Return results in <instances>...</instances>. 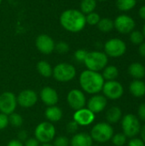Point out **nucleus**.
Segmentation results:
<instances>
[{
  "mask_svg": "<svg viewBox=\"0 0 145 146\" xmlns=\"http://www.w3.org/2000/svg\"><path fill=\"white\" fill-rule=\"evenodd\" d=\"M59 21L62 28L70 33L81 32L86 25L85 15L75 9L64 10L60 15Z\"/></svg>",
  "mask_w": 145,
  "mask_h": 146,
  "instance_id": "obj_1",
  "label": "nucleus"
},
{
  "mask_svg": "<svg viewBox=\"0 0 145 146\" xmlns=\"http://www.w3.org/2000/svg\"><path fill=\"white\" fill-rule=\"evenodd\" d=\"M104 82L102 74L88 69L81 72L79 77V83L81 90L91 95L98 94L102 91Z\"/></svg>",
  "mask_w": 145,
  "mask_h": 146,
  "instance_id": "obj_2",
  "label": "nucleus"
},
{
  "mask_svg": "<svg viewBox=\"0 0 145 146\" xmlns=\"http://www.w3.org/2000/svg\"><path fill=\"white\" fill-rule=\"evenodd\" d=\"M109 62V56L103 51L93 50L88 51L86 57L84 61V64L86 69L95 72L102 71Z\"/></svg>",
  "mask_w": 145,
  "mask_h": 146,
  "instance_id": "obj_3",
  "label": "nucleus"
},
{
  "mask_svg": "<svg viewBox=\"0 0 145 146\" xmlns=\"http://www.w3.org/2000/svg\"><path fill=\"white\" fill-rule=\"evenodd\" d=\"M77 74L75 67L68 62H60L53 68L52 76L58 82H69Z\"/></svg>",
  "mask_w": 145,
  "mask_h": 146,
  "instance_id": "obj_4",
  "label": "nucleus"
},
{
  "mask_svg": "<svg viewBox=\"0 0 145 146\" xmlns=\"http://www.w3.org/2000/svg\"><path fill=\"white\" fill-rule=\"evenodd\" d=\"M56 127L53 123L49 121H42L37 125L34 130V138L40 144H46L53 141L56 138Z\"/></svg>",
  "mask_w": 145,
  "mask_h": 146,
  "instance_id": "obj_5",
  "label": "nucleus"
},
{
  "mask_svg": "<svg viewBox=\"0 0 145 146\" xmlns=\"http://www.w3.org/2000/svg\"><path fill=\"white\" fill-rule=\"evenodd\" d=\"M90 135L93 141L97 143H106L112 139L114 129L108 122H99L93 126Z\"/></svg>",
  "mask_w": 145,
  "mask_h": 146,
  "instance_id": "obj_6",
  "label": "nucleus"
},
{
  "mask_svg": "<svg viewBox=\"0 0 145 146\" xmlns=\"http://www.w3.org/2000/svg\"><path fill=\"white\" fill-rule=\"evenodd\" d=\"M103 49L104 53L108 56L117 58L122 56L126 53V44L119 38H112L104 44Z\"/></svg>",
  "mask_w": 145,
  "mask_h": 146,
  "instance_id": "obj_7",
  "label": "nucleus"
},
{
  "mask_svg": "<svg viewBox=\"0 0 145 146\" xmlns=\"http://www.w3.org/2000/svg\"><path fill=\"white\" fill-rule=\"evenodd\" d=\"M136 22L134 19L126 14L118 15L114 20V28L121 34H127L135 30Z\"/></svg>",
  "mask_w": 145,
  "mask_h": 146,
  "instance_id": "obj_8",
  "label": "nucleus"
},
{
  "mask_svg": "<svg viewBox=\"0 0 145 146\" xmlns=\"http://www.w3.org/2000/svg\"><path fill=\"white\" fill-rule=\"evenodd\" d=\"M17 106V99L15 93L6 91L0 94V113L9 115L15 111Z\"/></svg>",
  "mask_w": 145,
  "mask_h": 146,
  "instance_id": "obj_9",
  "label": "nucleus"
},
{
  "mask_svg": "<svg viewBox=\"0 0 145 146\" xmlns=\"http://www.w3.org/2000/svg\"><path fill=\"white\" fill-rule=\"evenodd\" d=\"M121 126L124 134L129 138H133L134 136L138 135L141 130L139 120L132 114L124 116L122 119Z\"/></svg>",
  "mask_w": 145,
  "mask_h": 146,
  "instance_id": "obj_10",
  "label": "nucleus"
},
{
  "mask_svg": "<svg viewBox=\"0 0 145 146\" xmlns=\"http://www.w3.org/2000/svg\"><path fill=\"white\" fill-rule=\"evenodd\" d=\"M86 102L85 95L82 90L72 89L67 95V103L74 111L85 108L86 106Z\"/></svg>",
  "mask_w": 145,
  "mask_h": 146,
  "instance_id": "obj_11",
  "label": "nucleus"
},
{
  "mask_svg": "<svg viewBox=\"0 0 145 146\" xmlns=\"http://www.w3.org/2000/svg\"><path fill=\"white\" fill-rule=\"evenodd\" d=\"M102 91L103 92V96L111 100H117L121 98L124 93V88L122 85L116 80L104 82Z\"/></svg>",
  "mask_w": 145,
  "mask_h": 146,
  "instance_id": "obj_12",
  "label": "nucleus"
},
{
  "mask_svg": "<svg viewBox=\"0 0 145 146\" xmlns=\"http://www.w3.org/2000/svg\"><path fill=\"white\" fill-rule=\"evenodd\" d=\"M16 99L17 104L19 106L24 109H29L37 104L38 96L35 91L32 89H25L19 92V94L16 96Z\"/></svg>",
  "mask_w": 145,
  "mask_h": 146,
  "instance_id": "obj_13",
  "label": "nucleus"
},
{
  "mask_svg": "<svg viewBox=\"0 0 145 146\" xmlns=\"http://www.w3.org/2000/svg\"><path fill=\"white\" fill-rule=\"evenodd\" d=\"M35 46L40 53L44 55H50L55 50L56 43L50 36L42 33L36 38Z\"/></svg>",
  "mask_w": 145,
  "mask_h": 146,
  "instance_id": "obj_14",
  "label": "nucleus"
},
{
  "mask_svg": "<svg viewBox=\"0 0 145 146\" xmlns=\"http://www.w3.org/2000/svg\"><path fill=\"white\" fill-rule=\"evenodd\" d=\"M73 121H74L79 126L86 127L93 123L95 121V114L91 112L86 107L75 110L73 115Z\"/></svg>",
  "mask_w": 145,
  "mask_h": 146,
  "instance_id": "obj_15",
  "label": "nucleus"
},
{
  "mask_svg": "<svg viewBox=\"0 0 145 146\" xmlns=\"http://www.w3.org/2000/svg\"><path fill=\"white\" fill-rule=\"evenodd\" d=\"M39 98L47 107L56 105L59 101V95L56 89L50 86H44L41 89Z\"/></svg>",
  "mask_w": 145,
  "mask_h": 146,
  "instance_id": "obj_16",
  "label": "nucleus"
},
{
  "mask_svg": "<svg viewBox=\"0 0 145 146\" xmlns=\"http://www.w3.org/2000/svg\"><path fill=\"white\" fill-rule=\"evenodd\" d=\"M107 106V98L103 95L95 94L86 102V108L95 115L104 110Z\"/></svg>",
  "mask_w": 145,
  "mask_h": 146,
  "instance_id": "obj_17",
  "label": "nucleus"
},
{
  "mask_svg": "<svg viewBox=\"0 0 145 146\" xmlns=\"http://www.w3.org/2000/svg\"><path fill=\"white\" fill-rule=\"evenodd\" d=\"M93 140L90 135L85 132L76 133L70 139V146H92Z\"/></svg>",
  "mask_w": 145,
  "mask_h": 146,
  "instance_id": "obj_18",
  "label": "nucleus"
},
{
  "mask_svg": "<svg viewBox=\"0 0 145 146\" xmlns=\"http://www.w3.org/2000/svg\"><path fill=\"white\" fill-rule=\"evenodd\" d=\"M44 116L47 121L55 123L58 122L62 120L63 116V112L60 107L57 105H53V106H49L46 108L44 111Z\"/></svg>",
  "mask_w": 145,
  "mask_h": 146,
  "instance_id": "obj_19",
  "label": "nucleus"
},
{
  "mask_svg": "<svg viewBox=\"0 0 145 146\" xmlns=\"http://www.w3.org/2000/svg\"><path fill=\"white\" fill-rule=\"evenodd\" d=\"M129 74L136 80H141L145 76V67L140 62H133L128 68Z\"/></svg>",
  "mask_w": 145,
  "mask_h": 146,
  "instance_id": "obj_20",
  "label": "nucleus"
},
{
  "mask_svg": "<svg viewBox=\"0 0 145 146\" xmlns=\"http://www.w3.org/2000/svg\"><path fill=\"white\" fill-rule=\"evenodd\" d=\"M129 90L134 97H143L145 94V83L141 80H135L130 84Z\"/></svg>",
  "mask_w": 145,
  "mask_h": 146,
  "instance_id": "obj_21",
  "label": "nucleus"
},
{
  "mask_svg": "<svg viewBox=\"0 0 145 146\" xmlns=\"http://www.w3.org/2000/svg\"><path fill=\"white\" fill-rule=\"evenodd\" d=\"M37 71L38 73L44 77V78H50L52 76V73H53V68L51 67V65L44 60H41L37 63Z\"/></svg>",
  "mask_w": 145,
  "mask_h": 146,
  "instance_id": "obj_22",
  "label": "nucleus"
},
{
  "mask_svg": "<svg viewBox=\"0 0 145 146\" xmlns=\"http://www.w3.org/2000/svg\"><path fill=\"white\" fill-rule=\"evenodd\" d=\"M122 113L119 107H111L106 113V119L109 123H116L121 118Z\"/></svg>",
  "mask_w": 145,
  "mask_h": 146,
  "instance_id": "obj_23",
  "label": "nucleus"
},
{
  "mask_svg": "<svg viewBox=\"0 0 145 146\" xmlns=\"http://www.w3.org/2000/svg\"><path fill=\"white\" fill-rule=\"evenodd\" d=\"M104 80H106L107 81L109 80H115V79L119 75V70L118 68L114 66V65H107L103 69V74H102Z\"/></svg>",
  "mask_w": 145,
  "mask_h": 146,
  "instance_id": "obj_24",
  "label": "nucleus"
},
{
  "mask_svg": "<svg viewBox=\"0 0 145 146\" xmlns=\"http://www.w3.org/2000/svg\"><path fill=\"white\" fill-rule=\"evenodd\" d=\"M97 0H81L79 4V10L84 15L90 14L95 11L97 8Z\"/></svg>",
  "mask_w": 145,
  "mask_h": 146,
  "instance_id": "obj_25",
  "label": "nucleus"
},
{
  "mask_svg": "<svg viewBox=\"0 0 145 146\" xmlns=\"http://www.w3.org/2000/svg\"><path fill=\"white\" fill-rule=\"evenodd\" d=\"M97 27L102 33H109L114 29V21L108 17L101 18Z\"/></svg>",
  "mask_w": 145,
  "mask_h": 146,
  "instance_id": "obj_26",
  "label": "nucleus"
},
{
  "mask_svg": "<svg viewBox=\"0 0 145 146\" xmlns=\"http://www.w3.org/2000/svg\"><path fill=\"white\" fill-rule=\"evenodd\" d=\"M138 0H116V7L122 12H127L135 8Z\"/></svg>",
  "mask_w": 145,
  "mask_h": 146,
  "instance_id": "obj_27",
  "label": "nucleus"
},
{
  "mask_svg": "<svg viewBox=\"0 0 145 146\" xmlns=\"http://www.w3.org/2000/svg\"><path fill=\"white\" fill-rule=\"evenodd\" d=\"M22 124H23V117L20 114L14 112L9 115V125H10L13 127L19 128L22 126Z\"/></svg>",
  "mask_w": 145,
  "mask_h": 146,
  "instance_id": "obj_28",
  "label": "nucleus"
},
{
  "mask_svg": "<svg viewBox=\"0 0 145 146\" xmlns=\"http://www.w3.org/2000/svg\"><path fill=\"white\" fill-rule=\"evenodd\" d=\"M129 34H130V40L133 44L139 45L143 42H144V37L142 32L138 30H133Z\"/></svg>",
  "mask_w": 145,
  "mask_h": 146,
  "instance_id": "obj_29",
  "label": "nucleus"
},
{
  "mask_svg": "<svg viewBox=\"0 0 145 146\" xmlns=\"http://www.w3.org/2000/svg\"><path fill=\"white\" fill-rule=\"evenodd\" d=\"M101 17L99 15V14H97V12H91L90 14L85 15V21H86V24L91 25V26H97V23L99 22Z\"/></svg>",
  "mask_w": 145,
  "mask_h": 146,
  "instance_id": "obj_30",
  "label": "nucleus"
},
{
  "mask_svg": "<svg viewBox=\"0 0 145 146\" xmlns=\"http://www.w3.org/2000/svg\"><path fill=\"white\" fill-rule=\"evenodd\" d=\"M111 140L115 146H123L126 142V136L124 133H116L113 135Z\"/></svg>",
  "mask_w": 145,
  "mask_h": 146,
  "instance_id": "obj_31",
  "label": "nucleus"
},
{
  "mask_svg": "<svg viewBox=\"0 0 145 146\" xmlns=\"http://www.w3.org/2000/svg\"><path fill=\"white\" fill-rule=\"evenodd\" d=\"M52 145L54 146H69L70 140L66 136H58L53 139Z\"/></svg>",
  "mask_w": 145,
  "mask_h": 146,
  "instance_id": "obj_32",
  "label": "nucleus"
},
{
  "mask_svg": "<svg viewBox=\"0 0 145 146\" xmlns=\"http://www.w3.org/2000/svg\"><path fill=\"white\" fill-rule=\"evenodd\" d=\"M69 49H70L69 44L64 41H60L56 43L55 46V50L59 54H65L69 50Z\"/></svg>",
  "mask_w": 145,
  "mask_h": 146,
  "instance_id": "obj_33",
  "label": "nucleus"
},
{
  "mask_svg": "<svg viewBox=\"0 0 145 146\" xmlns=\"http://www.w3.org/2000/svg\"><path fill=\"white\" fill-rule=\"evenodd\" d=\"M87 53H88L87 50H85L84 49H79L74 52L73 56H74L75 60H77L79 62H84Z\"/></svg>",
  "mask_w": 145,
  "mask_h": 146,
  "instance_id": "obj_34",
  "label": "nucleus"
},
{
  "mask_svg": "<svg viewBox=\"0 0 145 146\" xmlns=\"http://www.w3.org/2000/svg\"><path fill=\"white\" fill-rule=\"evenodd\" d=\"M79 129V125L74 121H71L70 122H68L66 126V130L68 133L71 134H75L77 133Z\"/></svg>",
  "mask_w": 145,
  "mask_h": 146,
  "instance_id": "obj_35",
  "label": "nucleus"
},
{
  "mask_svg": "<svg viewBox=\"0 0 145 146\" xmlns=\"http://www.w3.org/2000/svg\"><path fill=\"white\" fill-rule=\"evenodd\" d=\"M9 126V115L0 113V131L5 129Z\"/></svg>",
  "mask_w": 145,
  "mask_h": 146,
  "instance_id": "obj_36",
  "label": "nucleus"
},
{
  "mask_svg": "<svg viewBox=\"0 0 145 146\" xmlns=\"http://www.w3.org/2000/svg\"><path fill=\"white\" fill-rule=\"evenodd\" d=\"M23 144L24 146H40V143L35 138H28Z\"/></svg>",
  "mask_w": 145,
  "mask_h": 146,
  "instance_id": "obj_37",
  "label": "nucleus"
},
{
  "mask_svg": "<svg viewBox=\"0 0 145 146\" xmlns=\"http://www.w3.org/2000/svg\"><path fill=\"white\" fill-rule=\"evenodd\" d=\"M27 139H28V134H27V132L26 130H21V131H19V133L17 134V139L18 140H20L22 143H24Z\"/></svg>",
  "mask_w": 145,
  "mask_h": 146,
  "instance_id": "obj_38",
  "label": "nucleus"
},
{
  "mask_svg": "<svg viewBox=\"0 0 145 146\" xmlns=\"http://www.w3.org/2000/svg\"><path fill=\"white\" fill-rule=\"evenodd\" d=\"M128 146H145V144L140 139H132L129 141Z\"/></svg>",
  "mask_w": 145,
  "mask_h": 146,
  "instance_id": "obj_39",
  "label": "nucleus"
},
{
  "mask_svg": "<svg viewBox=\"0 0 145 146\" xmlns=\"http://www.w3.org/2000/svg\"><path fill=\"white\" fill-rule=\"evenodd\" d=\"M138 117L140 120L145 121V104H142L138 110Z\"/></svg>",
  "mask_w": 145,
  "mask_h": 146,
  "instance_id": "obj_40",
  "label": "nucleus"
},
{
  "mask_svg": "<svg viewBox=\"0 0 145 146\" xmlns=\"http://www.w3.org/2000/svg\"><path fill=\"white\" fill-rule=\"evenodd\" d=\"M6 146H24V144L21 141L18 140L17 139H11L10 141H9Z\"/></svg>",
  "mask_w": 145,
  "mask_h": 146,
  "instance_id": "obj_41",
  "label": "nucleus"
},
{
  "mask_svg": "<svg viewBox=\"0 0 145 146\" xmlns=\"http://www.w3.org/2000/svg\"><path fill=\"white\" fill-rule=\"evenodd\" d=\"M138 52H139L141 56H143L144 58H145V42H143L141 44H139Z\"/></svg>",
  "mask_w": 145,
  "mask_h": 146,
  "instance_id": "obj_42",
  "label": "nucleus"
},
{
  "mask_svg": "<svg viewBox=\"0 0 145 146\" xmlns=\"http://www.w3.org/2000/svg\"><path fill=\"white\" fill-rule=\"evenodd\" d=\"M138 15L141 19L145 21V5H143L138 9Z\"/></svg>",
  "mask_w": 145,
  "mask_h": 146,
  "instance_id": "obj_43",
  "label": "nucleus"
},
{
  "mask_svg": "<svg viewBox=\"0 0 145 146\" xmlns=\"http://www.w3.org/2000/svg\"><path fill=\"white\" fill-rule=\"evenodd\" d=\"M140 131H141V138H142V140L144 142L145 144V125L142 127V129Z\"/></svg>",
  "mask_w": 145,
  "mask_h": 146,
  "instance_id": "obj_44",
  "label": "nucleus"
},
{
  "mask_svg": "<svg viewBox=\"0 0 145 146\" xmlns=\"http://www.w3.org/2000/svg\"><path fill=\"white\" fill-rule=\"evenodd\" d=\"M40 146H54L50 143H46V144H40Z\"/></svg>",
  "mask_w": 145,
  "mask_h": 146,
  "instance_id": "obj_45",
  "label": "nucleus"
},
{
  "mask_svg": "<svg viewBox=\"0 0 145 146\" xmlns=\"http://www.w3.org/2000/svg\"><path fill=\"white\" fill-rule=\"evenodd\" d=\"M143 34H144V39H145V23L144 25V27H143Z\"/></svg>",
  "mask_w": 145,
  "mask_h": 146,
  "instance_id": "obj_46",
  "label": "nucleus"
},
{
  "mask_svg": "<svg viewBox=\"0 0 145 146\" xmlns=\"http://www.w3.org/2000/svg\"><path fill=\"white\" fill-rule=\"evenodd\" d=\"M97 1H99V2H106L108 0H97Z\"/></svg>",
  "mask_w": 145,
  "mask_h": 146,
  "instance_id": "obj_47",
  "label": "nucleus"
},
{
  "mask_svg": "<svg viewBox=\"0 0 145 146\" xmlns=\"http://www.w3.org/2000/svg\"><path fill=\"white\" fill-rule=\"evenodd\" d=\"M2 1H3V0H0V4H1V3H2Z\"/></svg>",
  "mask_w": 145,
  "mask_h": 146,
  "instance_id": "obj_48",
  "label": "nucleus"
},
{
  "mask_svg": "<svg viewBox=\"0 0 145 146\" xmlns=\"http://www.w3.org/2000/svg\"><path fill=\"white\" fill-rule=\"evenodd\" d=\"M92 146H99V145H92Z\"/></svg>",
  "mask_w": 145,
  "mask_h": 146,
  "instance_id": "obj_49",
  "label": "nucleus"
},
{
  "mask_svg": "<svg viewBox=\"0 0 145 146\" xmlns=\"http://www.w3.org/2000/svg\"><path fill=\"white\" fill-rule=\"evenodd\" d=\"M141 1H144V0H141Z\"/></svg>",
  "mask_w": 145,
  "mask_h": 146,
  "instance_id": "obj_50",
  "label": "nucleus"
}]
</instances>
